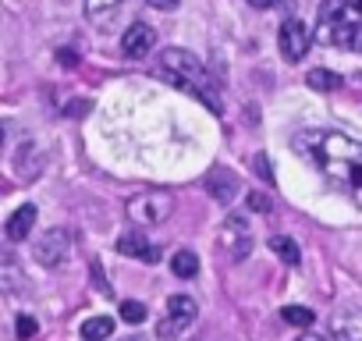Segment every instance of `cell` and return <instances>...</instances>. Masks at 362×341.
I'll list each match as a JSON object with an SVG mask.
<instances>
[{"instance_id": "6da1fadb", "label": "cell", "mask_w": 362, "mask_h": 341, "mask_svg": "<svg viewBox=\"0 0 362 341\" xmlns=\"http://www.w3.org/2000/svg\"><path fill=\"white\" fill-rule=\"evenodd\" d=\"M295 149L309 156L323 170V178L362 210V142L358 139L334 128H305L295 135Z\"/></svg>"}, {"instance_id": "7a4b0ae2", "label": "cell", "mask_w": 362, "mask_h": 341, "mask_svg": "<svg viewBox=\"0 0 362 341\" xmlns=\"http://www.w3.org/2000/svg\"><path fill=\"white\" fill-rule=\"evenodd\" d=\"M160 75L170 79L177 89H185L189 96H196L199 103H206L214 114H224L221 82L210 75V68H206L192 50H181V47L163 50V54H160Z\"/></svg>"}, {"instance_id": "3957f363", "label": "cell", "mask_w": 362, "mask_h": 341, "mask_svg": "<svg viewBox=\"0 0 362 341\" xmlns=\"http://www.w3.org/2000/svg\"><path fill=\"white\" fill-rule=\"evenodd\" d=\"M358 33H362V0H327L320 8V22H316L320 43L355 50Z\"/></svg>"}, {"instance_id": "277c9868", "label": "cell", "mask_w": 362, "mask_h": 341, "mask_svg": "<svg viewBox=\"0 0 362 341\" xmlns=\"http://www.w3.org/2000/svg\"><path fill=\"white\" fill-rule=\"evenodd\" d=\"M170 207H174V200L167 192L149 189V192H139V196L128 200V217L142 228H153V224H163L170 217Z\"/></svg>"}, {"instance_id": "5b68a950", "label": "cell", "mask_w": 362, "mask_h": 341, "mask_svg": "<svg viewBox=\"0 0 362 341\" xmlns=\"http://www.w3.org/2000/svg\"><path fill=\"white\" fill-rule=\"evenodd\" d=\"M196 316H199V302L192 299V295H170V302H167V316L160 320V327H156V334L167 341H174L177 334H185L192 323H196Z\"/></svg>"}, {"instance_id": "8992f818", "label": "cell", "mask_w": 362, "mask_h": 341, "mask_svg": "<svg viewBox=\"0 0 362 341\" xmlns=\"http://www.w3.org/2000/svg\"><path fill=\"white\" fill-rule=\"evenodd\" d=\"M221 249L228 253V260H245L252 253V228L242 214H228L224 228H221Z\"/></svg>"}, {"instance_id": "52a82bcc", "label": "cell", "mask_w": 362, "mask_h": 341, "mask_svg": "<svg viewBox=\"0 0 362 341\" xmlns=\"http://www.w3.org/2000/svg\"><path fill=\"white\" fill-rule=\"evenodd\" d=\"M33 253H36V260H40L43 267H61V263L68 260V253H71V238H68V231L50 228L47 235L36 238Z\"/></svg>"}, {"instance_id": "ba28073f", "label": "cell", "mask_w": 362, "mask_h": 341, "mask_svg": "<svg viewBox=\"0 0 362 341\" xmlns=\"http://www.w3.org/2000/svg\"><path fill=\"white\" fill-rule=\"evenodd\" d=\"M309 43H313V33L298 18H288L281 25V54H284V61H291V64L302 61L309 54Z\"/></svg>"}, {"instance_id": "9c48e42d", "label": "cell", "mask_w": 362, "mask_h": 341, "mask_svg": "<svg viewBox=\"0 0 362 341\" xmlns=\"http://www.w3.org/2000/svg\"><path fill=\"white\" fill-rule=\"evenodd\" d=\"M153 47H156V33H153L146 22H135V25L121 36V50H124L128 61H142Z\"/></svg>"}, {"instance_id": "30bf717a", "label": "cell", "mask_w": 362, "mask_h": 341, "mask_svg": "<svg viewBox=\"0 0 362 341\" xmlns=\"http://www.w3.org/2000/svg\"><path fill=\"white\" fill-rule=\"evenodd\" d=\"M334 341H362V309H337L330 316Z\"/></svg>"}, {"instance_id": "8fae6325", "label": "cell", "mask_w": 362, "mask_h": 341, "mask_svg": "<svg viewBox=\"0 0 362 341\" xmlns=\"http://www.w3.org/2000/svg\"><path fill=\"white\" fill-rule=\"evenodd\" d=\"M36 217H40V210H36L33 203L18 207V210L8 217V224H4L8 242H25V238H29V231H33V224H36Z\"/></svg>"}, {"instance_id": "7c38bea8", "label": "cell", "mask_w": 362, "mask_h": 341, "mask_svg": "<svg viewBox=\"0 0 362 341\" xmlns=\"http://www.w3.org/2000/svg\"><path fill=\"white\" fill-rule=\"evenodd\" d=\"M117 253L135 256V260H142V263H156V260H160V249H156L153 242H146V235H142V231L121 235V238H117Z\"/></svg>"}, {"instance_id": "4fadbf2b", "label": "cell", "mask_w": 362, "mask_h": 341, "mask_svg": "<svg viewBox=\"0 0 362 341\" xmlns=\"http://www.w3.org/2000/svg\"><path fill=\"white\" fill-rule=\"evenodd\" d=\"M206 192H210L217 203H231V200L238 196V178L228 175V170H221V167H214L210 175H206Z\"/></svg>"}, {"instance_id": "5bb4252c", "label": "cell", "mask_w": 362, "mask_h": 341, "mask_svg": "<svg viewBox=\"0 0 362 341\" xmlns=\"http://www.w3.org/2000/svg\"><path fill=\"white\" fill-rule=\"evenodd\" d=\"M124 0H86V18L96 22V25H107L117 11H121Z\"/></svg>"}, {"instance_id": "9a60e30c", "label": "cell", "mask_w": 362, "mask_h": 341, "mask_svg": "<svg viewBox=\"0 0 362 341\" xmlns=\"http://www.w3.org/2000/svg\"><path fill=\"white\" fill-rule=\"evenodd\" d=\"M114 334V316H89L82 323V341H103Z\"/></svg>"}, {"instance_id": "2e32d148", "label": "cell", "mask_w": 362, "mask_h": 341, "mask_svg": "<svg viewBox=\"0 0 362 341\" xmlns=\"http://www.w3.org/2000/svg\"><path fill=\"white\" fill-rule=\"evenodd\" d=\"M305 82H309V89H316V93H334V89H341V75H337V71H327V68H313V71L305 75Z\"/></svg>"}, {"instance_id": "e0dca14e", "label": "cell", "mask_w": 362, "mask_h": 341, "mask_svg": "<svg viewBox=\"0 0 362 341\" xmlns=\"http://www.w3.org/2000/svg\"><path fill=\"white\" fill-rule=\"evenodd\" d=\"M170 270H174V274H177L181 281L196 277V274H199V260H196V253H189V249L174 253V256H170Z\"/></svg>"}, {"instance_id": "ac0fdd59", "label": "cell", "mask_w": 362, "mask_h": 341, "mask_svg": "<svg viewBox=\"0 0 362 341\" xmlns=\"http://www.w3.org/2000/svg\"><path fill=\"white\" fill-rule=\"evenodd\" d=\"M270 249H274V253H277V256H281L288 267H298V263H302V253H298V245H295L291 238H284V235H274V238H270Z\"/></svg>"}, {"instance_id": "d6986e66", "label": "cell", "mask_w": 362, "mask_h": 341, "mask_svg": "<svg viewBox=\"0 0 362 341\" xmlns=\"http://www.w3.org/2000/svg\"><path fill=\"white\" fill-rule=\"evenodd\" d=\"M281 320H284V323H291V327H313L316 313H313V309H305V306H284V309H281Z\"/></svg>"}, {"instance_id": "ffe728a7", "label": "cell", "mask_w": 362, "mask_h": 341, "mask_svg": "<svg viewBox=\"0 0 362 341\" xmlns=\"http://www.w3.org/2000/svg\"><path fill=\"white\" fill-rule=\"evenodd\" d=\"M121 320H128V323H142V320H146V306L135 302V299L121 302Z\"/></svg>"}, {"instance_id": "44dd1931", "label": "cell", "mask_w": 362, "mask_h": 341, "mask_svg": "<svg viewBox=\"0 0 362 341\" xmlns=\"http://www.w3.org/2000/svg\"><path fill=\"white\" fill-rule=\"evenodd\" d=\"M36 330H40V323H36V316H18V323H15V334L22 337V341H29V337H36Z\"/></svg>"}, {"instance_id": "7402d4cb", "label": "cell", "mask_w": 362, "mask_h": 341, "mask_svg": "<svg viewBox=\"0 0 362 341\" xmlns=\"http://www.w3.org/2000/svg\"><path fill=\"white\" fill-rule=\"evenodd\" d=\"M249 210H256V214H270V200L259 196V192H252V196H249Z\"/></svg>"}, {"instance_id": "603a6c76", "label": "cell", "mask_w": 362, "mask_h": 341, "mask_svg": "<svg viewBox=\"0 0 362 341\" xmlns=\"http://www.w3.org/2000/svg\"><path fill=\"white\" fill-rule=\"evenodd\" d=\"M146 4H153V8H160V11H174L181 0H146Z\"/></svg>"}, {"instance_id": "cb8c5ba5", "label": "cell", "mask_w": 362, "mask_h": 341, "mask_svg": "<svg viewBox=\"0 0 362 341\" xmlns=\"http://www.w3.org/2000/svg\"><path fill=\"white\" fill-rule=\"evenodd\" d=\"M252 8H259V11H270V8H277V4H284V0H249Z\"/></svg>"}, {"instance_id": "d4e9b609", "label": "cell", "mask_w": 362, "mask_h": 341, "mask_svg": "<svg viewBox=\"0 0 362 341\" xmlns=\"http://www.w3.org/2000/svg\"><path fill=\"white\" fill-rule=\"evenodd\" d=\"M256 163H259V175H263L267 182H274V175H270V167H267V156H256Z\"/></svg>"}, {"instance_id": "484cf974", "label": "cell", "mask_w": 362, "mask_h": 341, "mask_svg": "<svg viewBox=\"0 0 362 341\" xmlns=\"http://www.w3.org/2000/svg\"><path fill=\"white\" fill-rule=\"evenodd\" d=\"M61 64L71 68V64H75V54H71V50H61Z\"/></svg>"}, {"instance_id": "4316f807", "label": "cell", "mask_w": 362, "mask_h": 341, "mask_svg": "<svg viewBox=\"0 0 362 341\" xmlns=\"http://www.w3.org/2000/svg\"><path fill=\"white\" fill-rule=\"evenodd\" d=\"M295 341H323V337H320V334H298Z\"/></svg>"}, {"instance_id": "83f0119b", "label": "cell", "mask_w": 362, "mask_h": 341, "mask_svg": "<svg viewBox=\"0 0 362 341\" xmlns=\"http://www.w3.org/2000/svg\"><path fill=\"white\" fill-rule=\"evenodd\" d=\"M355 50H362V33H358V40H355Z\"/></svg>"}, {"instance_id": "f1b7e54d", "label": "cell", "mask_w": 362, "mask_h": 341, "mask_svg": "<svg viewBox=\"0 0 362 341\" xmlns=\"http://www.w3.org/2000/svg\"><path fill=\"white\" fill-rule=\"evenodd\" d=\"M128 341H135V337H128Z\"/></svg>"}]
</instances>
